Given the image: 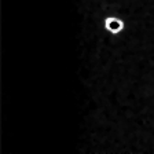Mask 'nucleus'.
I'll return each mask as SVG.
<instances>
[{
    "mask_svg": "<svg viewBox=\"0 0 154 154\" xmlns=\"http://www.w3.org/2000/svg\"><path fill=\"white\" fill-rule=\"evenodd\" d=\"M102 29L110 36H120L127 29V21L117 14H109L102 19Z\"/></svg>",
    "mask_w": 154,
    "mask_h": 154,
    "instance_id": "1",
    "label": "nucleus"
}]
</instances>
